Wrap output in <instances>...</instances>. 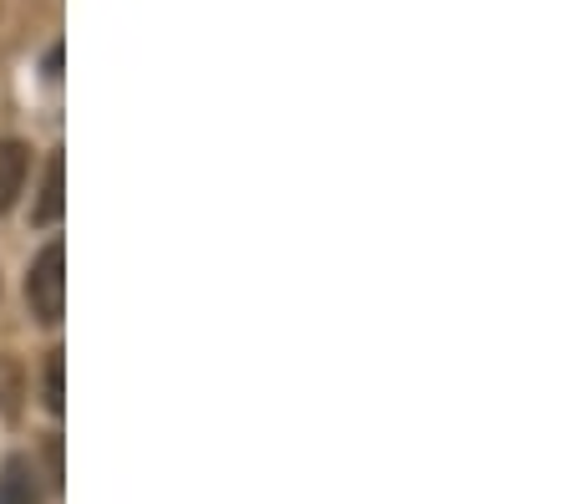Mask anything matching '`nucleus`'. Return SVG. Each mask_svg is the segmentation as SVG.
Instances as JSON below:
<instances>
[{"label":"nucleus","mask_w":570,"mask_h":504,"mask_svg":"<svg viewBox=\"0 0 570 504\" xmlns=\"http://www.w3.org/2000/svg\"><path fill=\"white\" fill-rule=\"evenodd\" d=\"M0 504H41L31 458H6V468H0Z\"/></svg>","instance_id":"obj_3"},{"label":"nucleus","mask_w":570,"mask_h":504,"mask_svg":"<svg viewBox=\"0 0 570 504\" xmlns=\"http://www.w3.org/2000/svg\"><path fill=\"white\" fill-rule=\"evenodd\" d=\"M26 300H31V316L41 326L61 322V306H67V250L61 240H51L47 250L31 260V276H26Z\"/></svg>","instance_id":"obj_1"},{"label":"nucleus","mask_w":570,"mask_h":504,"mask_svg":"<svg viewBox=\"0 0 570 504\" xmlns=\"http://www.w3.org/2000/svg\"><path fill=\"white\" fill-rule=\"evenodd\" d=\"M61 174H67V164H61V154H51L47 158V184H41V199H36V209H31L36 225H57V219H61V205H67Z\"/></svg>","instance_id":"obj_4"},{"label":"nucleus","mask_w":570,"mask_h":504,"mask_svg":"<svg viewBox=\"0 0 570 504\" xmlns=\"http://www.w3.org/2000/svg\"><path fill=\"white\" fill-rule=\"evenodd\" d=\"M47 408L51 413L67 408V393H61V352H51L47 357Z\"/></svg>","instance_id":"obj_5"},{"label":"nucleus","mask_w":570,"mask_h":504,"mask_svg":"<svg viewBox=\"0 0 570 504\" xmlns=\"http://www.w3.org/2000/svg\"><path fill=\"white\" fill-rule=\"evenodd\" d=\"M26 168H31V154H26V144H16V138H6L0 144V215L21 199L26 189Z\"/></svg>","instance_id":"obj_2"}]
</instances>
